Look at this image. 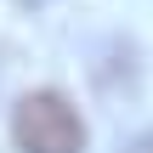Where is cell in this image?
<instances>
[{"instance_id": "cell-1", "label": "cell", "mask_w": 153, "mask_h": 153, "mask_svg": "<svg viewBox=\"0 0 153 153\" xmlns=\"http://www.w3.org/2000/svg\"><path fill=\"white\" fill-rule=\"evenodd\" d=\"M17 153H85V119L62 91H28L11 108Z\"/></svg>"}]
</instances>
